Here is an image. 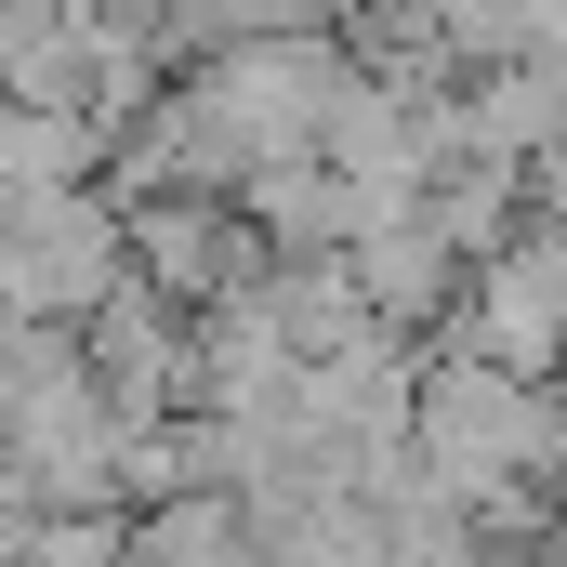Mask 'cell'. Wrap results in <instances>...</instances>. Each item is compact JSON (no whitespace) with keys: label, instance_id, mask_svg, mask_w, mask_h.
Wrapping results in <instances>:
<instances>
[{"label":"cell","instance_id":"obj_1","mask_svg":"<svg viewBox=\"0 0 567 567\" xmlns=\"http://www.w3.org/2000/svg\"><path fill=\"white\" fill-rule=\"evenodd\" d=\"M435 343H462V357H488L515 383H555V357H567V225L555 212H528L502 251L462 265V303H449Z\"/></svg>","mask_w":567,"mask_h":567},{"label":"cell","instance_id":"obj_2","mask_svg":"<svg viewBox=\"0 0 567 567\" xmlns=\"http://www.w3.org/2000/svg\"><path fill=\"white\" fill-rule=\"evenodd\" d=\"M133 278V238H120V198L93 185H53L27 212H0V317H40V330H80L106 290Z\"/></svg>","mask_w":567,"mask_h":567},{"label":"cell","instance_id":"obj_3","mask_svg":"<svg viewBox=\"0 0 567 567\" xmlns=\"http://www.w3.org/2000/svg\"><path fill=\"white\" fill-rule=\"evenodd\" d=\"M120 238H133V278L158 303H185V317L265 278V251H251V225H238L225 185H145L133 212H120Z\"/></svg>","mask_w":567,"mask_h":567},{"label":"cell","instance_id":"obj_4","mask_svg":"<svg viewBox=\"0 0 567 567\" xmlns=\"http://www.w3.org/2000/svg\"><path fill=\"white\" fill-rule=\"evenodd\" d=\"M225 198H238V225H251V251H265V265H290V251H343V238L370 225V212H357V185H343L330 158H251Z\"/></svg>","mask_w":567,"mask_h":567},{"label":"cell","instance_id":"obj_5","mask_svg":"<svg viewBox=\"0 0 567 567\" xmlns=\"http://www.w3.org/2000/svg\"><path fill=\"white\" fill-rule=\"evenodd\" d=\"M133 567H251V502L238 488H158L133 515Z\"/></svg>","mask_w":567,"mask_h":567},{"label":"cell","instance_id":"obj_6","mask_svg":"<svg viewBox=\"0 0 567 567\" xmlns=\"http://www.w3.org/2000/svg\"><path fill=\"white\" fill-rule=\"evenodd\" d=\"M423 225L462 251V265H475V251H502V238L528 225V172H515V158H449V172L423 185Z\"/></svg>","mask_w":567,"mask_h":567},{"label":"cell","instance_id":"obj_7","mask_svg":"<svg viewBox=\"0 0 567 567\" xmlns=\"http://www.w3.org/2000/svg\"><path fill=\"white\" fill-rule=\"evenodd\" d=\"M357 567H423V555H396V542H370V555H357Z\"/></svg>","mask_w":567,"mask_h":567}]
</instances>
